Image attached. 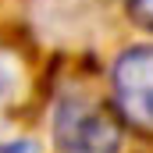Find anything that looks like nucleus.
<instances>
[{
  "instance_id": "obj_1",
  "label": "nucleus",
  "mask_w": 153,
  "mask_h": 153,
  "mask_svg": "<svg viewBox=\"0 0 153 153\" xmlns=\"http://www.w3.org/2000/svg\"><path fill=\"white\" fill-rule=\"evenodd\" d=\"M53 146L57 153H117L121 125L100 100L68 93L53 111Z\"/></svg>"
},
{
  "instance_id": "obj_2",
  "label": "nucleus",
  "mask_w": 153,
  "mask_h": 153,
  "mask_svg": "<svg viewBox=\"0 0 153 153\" xmlns=\"http://www.w3.org/2000/svg\"><path fill=\"white\" fill-rule=\"evenodd\" d=\"M117 114L132 128L153 132V46H128L111 71Z\"/></svg>"
},
{
  "instance_id": "obj_3",
  "label": "nucleus",
  "mask_w": 153,
  "mask_h": 153,
  "mask_svg": "<svg viewBox=\"0 0 153 153\" xmlns=\"http://www.w3.org/2000/svg\"><path fill=\"white\" fill-rule=\"evenodd\" d=\"M22 93H25V71H22L18 57L0 50V117L22 100Z\"/></svg>"
},
{
  "instance_id": "obj_4",
  "label": "nucleus",
  "mask_w": 153,
  "mask_h": 153,
  "mask_svg": "<svg viewBox=\"0 0 153 153\" xmlns=\"http://www.w3.org/2000/svg\"><path fill=\"white\" fill-rule=\"evenodd\" d=\"M128 11H132V18H135L143 29L153 32V0H128Z\"/></svg>"
},
{
  "instance_id": "obj_5",
  "label": "nucleus",
  "mask_w": 153,
  "mask_h": 153,
  "mask_svg": "<svg viewBox=\"0 0 153 153\" xmlns=\"http://www.w3.org/2000/svg\"><path fill=\"white\" fill-rule=\"evenodd\" d=\"M0 153H36V143L18 139V143H0Z\"/></svg>"
}]
</instances>
